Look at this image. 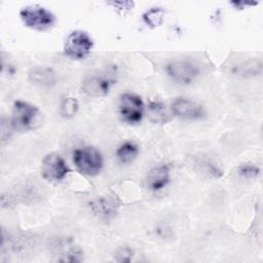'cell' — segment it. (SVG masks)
<instances>
[{
    "instance_id": "1",
    "label": "cell",
    "mask_w": 263,
    "mask_h": 263,
    "mask_svg": "<svg viewBox=\"0 0 263 263\" xmlns=\"http://www.w3.org/2000/svg\"><path fill=\"white\" fill-rule=\"evenodd\" d=\"M115 76L116 72L114 68H109L100 73L88 75L83 79L81 88L83 92L89 97H104L110 91L111 86L115 83Z\"/></svg>"
},
{
    "instance_id": "2",
    "label": "cell",
    "mask_w": 263,
    "mask_h": 263,
    "mask_svg": "<svg viewBox=\"0 0 263 263\" xmlns=\"http://www.w3.org/2000/svg\"><path fill=\"white\" fill-rule=\"evenodd\" d=\"M73 162L80 173L86 176H96L102 170L103 157L96 148L83 147L73 152Z\"/></svg>"
},
{
    "instance_id": "3",
    "label": "cell",
    "mask_w": 263,
    "mask_h": 263,
    "mask_svg": "<svg viewBox=\"0 0 263 263\" xmlns=\"http://www.w3.org/2000/svg\"><path fill=\"white\" fill-rule=\"evenodd\" d=\"M20 16L26 27L37 31H45L55 22V16L51 11L38 5L24 7L20 11Z\"/></svg>"
},
{
    "instance_id": "4",
    "label": "cell",
    "mask_w": 263,
    "mask_h": 263,
    "mask_svg": "<svg viewBox=\"0 0 263 263\" xmlns=\"http://www.w3.org/2000/svg\"><path fill=\"white\" fill-rule=\"evenodd\" d=\"M92 45V39L86 32L76 30L68 35L64 45V52L72 60H81L90 52Z\"/></svg>"
},
{
    "instance_id": "5",
    "label": "cell",
    "mask_w": 263,
    "mask_h": 263,
    "mask_svg": "<svg viewBox=\"0 0 263 263\" xmlns=\"http://www.w3.org/2000/svg\"><path fill=\"white\" fill-rule=\"evenodd\" d=\"M38 115L39 109L36 106L24 101H16L13 104L10 122L13 129L28 130L34 127Z\"/></svg>"
},
{
    "instance_id": "6",
    "label": "cell",
    "mask_w": 263,
    "mask_h": 263,
    "mask_svg": "<svg viewBox=\"0 0 263 263\" xmlns=\"http://www.w3.org/2000/svg\"><path fill=\"white\" fill-rule=\"evenodd\" d=\"M119 114L123 121L129 124L139 123L144 115V103L134 93H123L119 100Z\"/></svg>"
},
{
    "instance_id": "7",
    "label": "cell",
    "mask_w": 263,
    "mask_h": 263,
    "mask_svg": "<svg viewBox=\"0 0 263 263\" xmlns=\"http://www.w3.org/2000/svg\"><path fill=\"white\" fill-rule=\"evenodd\" d=\"M70 172L64 158L57 153L47 154L41 165V173L44 179L49 181H61Z\"/></svg>"
},
{
    "instance_id": "8",
    "label": "cell",
    "mask_w": 263,
    "mask_h": 263,
    "mask_svg": "<svg viewBox=\"0 0 263 263\" xmlns=\"http://www.w3.org/2000/svg\"><path fill=\"white\" fill-rule=\"evenodd\" d=\"M168 76L180 84L191 83L198 75V68L189 61H173L165 67Z\"/></svg>"
},
{
    "instance_id": "9",
    "label": "cell",
    "mask_w": 263,
    "mask_h": 263,
    "mask_svg": "<svg viewBox=\"0 0 263 263\" xmlns=\"http://www.w3.org/2000/svg\"><path fill=\"white\" fill-rule=\"evenodd\" d=\"M175 115L185 119H198L204 115L201 105L186 98H177L172 104Z\"/></svg>"
},
{
    "instance_id": "10",
    "label": "cell",
    "mask_w": 263,
    "mask_h": 263,
    "mask_svg": "<svg viewBox=\"0 0 263 263\" xmlns=\"http://www.w3.org/2000/svg\"><path fill=\"white\" fill-rule=\"evenodd\" d=\"M118 202L114 197L101 196L90 202V209L95 215L104 220L113 218L117 213Z\"/></svg>"
},
{
    "instance_id": "11",
    "label": "cell",
    "mask_w": 263,
    "mask_h": 263,
    "mask_svg": "<svg viewBox=\"0 0 263 263\" xmlns=\"http://www.w3.org/2000/svg\"><path fill=\"white\" fill-rule=\"evenodd\" d=\"M170 166L160 164L153 167L147 175V185L152 191H159L170 182Z\"/></svg>"
},
{
    "instance_id": "12",
    "label": "cell",
    "mask_w": 263,
    "mask_h": 263,
    "mask_svg": "<svg viewBox=\"0 0 263 263\" xmlns=\"http://www.w3.org/2000/svg\"><path fill=\"white\" fill-rule=\"evenodd\" d=\"M29 78L32 83L41 87H50L57 82L54 71L48 67H36L32 69Z\"/></svg>"
},
{
    "instance_id": "13",
    "label": "cell",
    "mask_w": 263,
    "mask_h": 263,
    "mask_svg": "<svg viewBox=\"0 0 263 263\" xmlns=\"http://www.w3.org/2000/svg\"><path fill=\"white\" fill-rule=\"evenodd\" d=\"M139 149L136 144L133 142H125L119 146L116 151V156L121 163H129L132 162L138 155Z\"/></svg>"
},
{
    "instance_id": "14",
    "label": "cell",
    "mask_w": 263,
    "mask_h": 263,
    "mask_svg": "<svg viewBox=\"0 0 263 263\" xmlns=\"http://www.w3.org/2000/svg\"><path fill=\"white\" fill-rule=\"evenodd\" d=\"M149 116L151 121L155 123H166L170 120V114L165 106L159 102H150Z\"/></svg>"
},
{
    "instance_id": "15",
    "label": "cell",
    "mask_w": 263,
    "mask_h": 263,
    "mask_svg": "<svg viewBox=\"0 0 263 263\" xmlns=\"http://www.w3.org/2000/svg\"><path fill=\"white\" fill-rule=\"evenodd\" d=\"M79 108L78 101L73 97L65 98L60 107V113L65 118H71L76 115Z\"/></svg>"
},
{
    "instance_id": "16",
    "label": "cell",
    "mask_w": 263,
    "mask_h": 263,
    "mask_svg": "<svg viewBox=\"0 0 263 263\" xmlns=\"http://www.w3.org/2000/svg\"><path fill=\"white\" fill-rule=\"evenodd\" d=\"M163 13L164 11L160 7H153L144 13L143 20L147 24V26L155 28L162 23Z\"/></svg>"
},
{
    "instance_id": "17",
    "label": "cell",
    "mask_w": 263,
    "mask_h": 263,
    "mask_svg": "<svg viewBox=\"0 0 263 263\" xmlns=\"http://www.w3.org/2000/svg\"><path fill=\"white\" fill-rule=\"evenodd\" d=\"M239 176L246 179H254L259 176L260 170L257 165L253 163H243L237 170Z\"/></svg>"
},
{
    "instance_id": "18",
    "label": "cell",
    "mask_w": 263,
    "mask_h": 263,
    "mask_svg": "<svg viewBox=\"0 0 263 263\" xmlns=\"http://www.w3.org/2000/svg\"><path fill=\"white\" fill-rule=\"evenodd\" d=\"M201 164L203 166V171L210 175L211 177H214V178H219L222 176V171L215 164L213 163L211 160H202L201 161Z\"/></svg>"
},
{
    "instance_id": "19",
    "label": "cell",
    "mask_w": 263,
    "mask_h": 263,
    "mask_svg": "<svg viewBox=\"0 0 263 263\" xmlns=\"http://www.w3.org/2000/svg\"><path fill=\"white\" fill-rule=\"evenodd\" d=\"M133 257V251L128 247H121L116 252V261L129 262Z\"/></svg>"
},
{
    "instance_id": "20",
    "label": "cell",
    "mask_w": 263,
    "mask_h": 263,
    "mask_svg": "<svg viewBox=\"0 0 263 263\" xmlns=\"http://www.w3.org/2000/svg\"><path fill=\"white\" fill-rule=\"evenodd\" d=\"M13 129L10 119H5L4 117L2 118V123H1V138L2 141L7 140L10 135H11V130Z\"/></svg>"
},
{
    "instance_id": "21",
    "label": "cell",
    "mask_w": 263,
    "mask_h": 263,
    "mask_svg": "<svg viewBox=\"0 0 263 263\" xmlns=\"http://www.w3.org/2000/svg\"><path fill=\"white\" fill-rule=\"evenodd\" d=\"M109 5L116 9L120 10H130L134 7V2L132 1H115V2H109Z\"/></svg>"
}]
</instances>
